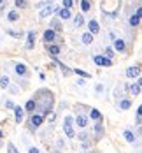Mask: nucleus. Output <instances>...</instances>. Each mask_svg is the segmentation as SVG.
Instances as JSON below:
<instances>
[{"label": "nucleus", "mask_w": 142, "mask_h": 153, "mask_svg": "<svg viewBox=\"0 0 142 153\" xmlns=\"http://www.w3.org/2000/svg\"><path fill=\"white\" fill-rule=\"evenodd\" d=\"M140 116H142V109L139 107V109H137V123H139V125H140Z\"/></svg>", "instance_id": "obj_34"}, {"label": "nucleus", "mask_w": 142, "mask_h": 153, "mask_svg": "<svg viewBox=\"0 0 142 153\" xmlns=\"http://www.w3.org/2000/svg\"><path fill=\"white\" fill-rule=\"evenodd\" d=\"M139 74H140V69L139 67H128L126 69V76L128 77H139Z\"/></svg>", "instance_id": "obj_9"}, {"label": "nucleus", "mask_w": 142, "mask_h": 153, "mask_svg": "<svg viewBox=\"0 0 142 153\" xmlns=\"http://www.w3.org/2000/svg\"><path fill=\"white\" fill-rule=\"evenodd\" d=\"M114 48H116L118 51H125V48H126V46H125V40H123V39H119V37L114 39Z\"/></svg>", "instance_id": "obj_13"}, {"label": "nucleus", "mask_w": 142, "mask_h": 153, "mask_svg": "<svg viewBox=\"0 0 142 153\" xmlns=\"http://www.w3.org/2000/svg\"><path fill=\"white\" fill-rule=\"evenodd\" d=\"M47 51H49V53H51L53 56H56V55L60 53V48L55 46V44H47Z\"/></svg>", "instance_id": "obj_21"}, {"label": "nucleus", "mask_w": 142, "mask_h": 153, "mask_svg": "<svg viewBox=\"0 0 142 153\" xmlns=\"http://www.w3.org/2000/svg\"><path fill=\"white\" fill-rule=\"evenodd\" d=\"M9 85H11V79H9L7 76H4L2 79H0V88H7Z\"/></svg>", "instance_id": "obj_23"}, {"label": "nucleus", "mask_w": 142, "mask_h": 153, "mask_svg": "<svg viewBox=\"0 0 142 153\" xmlns=\"http://www.w3.org/2000/svg\"><path fill=\"white\" fill-rule=\"evenodd\" d=\"M105 56H107V58H112V56H114L112 48H105Z\"/></svg>", "instance_id": "obj_32"}, {"label": "nucleus", "mask_w": 142, "mask_h": 153, "mask_svg": "<svg viewBox=\"0 0 142 153\" xmlns=\"http://www.w3.org/2000/svg\"><path fill=\"white\" fill-rule=\"evenodd\" d=\"M30 153H39V150L37 148H30Z\"/></svg>", "instance_id": "obj_38"}, {"label": "nucleus", "mask_w": 142, "mask_h": 153, "mask_svg": "<svg viewBox=\"0 0 142 153\" xmlns=\"http://www.w3.org/2000/svg\"><path fill=\"white\" fill-rule=\"evenodd\" d=\"M140 16H142V9L137 7L135 14L130 16V25H131V26H139V25H140Z\"/></svg>", "instance_id": "obj_3"}, {"label": "nucleus", "mask_w": 142, "mask_h": 153, "mask_svg": "<svg viewBox=\"0 0 142 153\" xmlns=\"http://www.w3.org/2000/svg\"><path fill=\"white\" fill-rule=\"evenodd\" d=\"M51 30H55V32H60V30H63V26H62V23H60V19H53L51 21Z\"/></svg>", "instance_id": "obj_19"}, {"label": "nucleus", "mask_w": 142, "mask_h": 153, "mask_svg": "<svg viewBox=\"0 0 142 153\" xmlns=\"http://www.w3.org/2000/svg\"><path fill=\"white\" fill-rule=\"evenodd\" d=\"M86 137H88V134H86V132H83V134H79V136H77V139H81V141H84Z\"/></svg>", "instance_id": "obj_36"}, {"label": "nucleus", "mask_w": 142, "mask_h": 153, "mask_svg": "<svg viewBox=\"0 0 142 153\" xmlns=\"http://www.w3.org/2000/svg\"><path fill=\"white\" fill-rule=\"evenodd\" d=\"M35 44V32H28V42H26V48L32 49Z\"/></svg>", "instance_id": "obj_15"}, {"label": "nucleus", "mask_w": 142, "mask_h": 153, "mask_svg": "<svg viewBox=\"0 0 142 153\" xmlns=\"http://www.w3.org/2000/svg\"><path fill=\"white\" fill-rule=\"evenodd\" d=\"M83 42H84V44H91V42H93V35H91L89 32L84 34V35H83Z\"/></svg>", "instance_id": "obj_25"}, {"label": "nucleus", "mask_w": 142, "mask_h": 153, "mask_svg": "<svg viewBox=\"0 0 142 153\" xmlns=\"http://www.w3.org/2000/svg\"><path fill=\"white\" fill-rule=\"evenodd\" d=\"M2 137H4V132H2V130H0V139H2Z\"/></svg>", "instance_id": "obj_39"}, {"label": "nucleus", "mask_w": 142, "mask_h": 153, "mask_svg": "<svg viewBox=\"0 0 142 153\" xmlns=\"http://www.w3.org/2000/svg\"><path fill=\"white\" fill-rule=\"evenodd\" d=\"M7 34H11V35H14V37H21V34H19V32H12V30H9Z\"/></svg>", "instance_id": "obj_37"}, {"label": "nucleus", "mask_w": 142, "mask_h": 153, "mask_svg": "<svg viewBox=\"0 0 142 153\" xmlns=\"http://www.w3.org/2000/svg\"><path fill=\"white\" fill-rule=\"evenodd\" d=\"M89 116L91 120H97V121H102V113H100L98 109H91L89 111Z\"/></svg>", "instance_id": "obj_14"}, {"label": "nucleus", "mask_w": 142, "mask_h": 153, "mask_svg": "<svg viewBox=\"0 0 142 153\" xmlns=\"http://www.w3.org/2000/svg\"><path fill=\"white\" fill-rule=\"evenodd\" d=\"M55 37H56V32H55V30H51V28L44 32V40H46L47 44L51 42V40H55Z\"/></svg>", "instance_id": "obj_7"}, {"label": "nucleus", "mask_w": 142, "mask_h": 153, "mask_svg": "<svg viewBox=\"0 0 142 153\" xmlns=\"http://www.w3.org/2000/svg\"><path fill=\"white\" fill-rule=\"evenodd\" d=\"M58 65H60V69H62V72H63L65 76H68V74H70V70H68V67H67V65H63L62 62H58Z\"/></svg>", "instance_id": "obj_29"}, {"label": "nucleus", "mask_w": 142, "mask_h": 153, "mask_svg": "<svg viewBox=\"0 0 142 153\" xmlns=\"http://www.w3.org/2000/svg\"><path fill=\"white\" fill-rule=\"evenodd\" d=\"M74 72H76V74H79L81 77H89V74H88V72H84V70H81V69H74Z\"/></svg>", "instance_id": "obj_30"}, {"label": "nucleus", "mask_w": 142, "mask_h": 153, "mask_svg": "<svg viewBox=\"0 0 142 153\" xmlns=\"http://www.w3.org/2000/svg\"><path fill=\"white\" fill-rule=\"evenodd\" d=\"M0 2H4V0H0Z\"/></svg>", "instance_id": "obj_40"}, {"label": "nucleus", "mask_w": 142, "mask_h": 153, "mask_svg": "<svg viewBox=\"0 0 142 153\" xmlns=\"http://www.w3.org/2000/svg\"><path fill=\"white\" fill-rule=\"evenodd\" d=\"M72 121H74V118H72V116H67V118H65L63 130H65V134H67L68 137H76V134H74V128H72Z\"/></svg>", "instance_id": "obj_2"}, {"label": "nucleus", "mask_w": 142, "mask_h": 153, "mask_svg": "<svg viewBox=\"0 0 142 153\" xmlns=\"http://www.w3.org/2000/svg\"><path fill=\"white\" fill-rule=\"evenodd\" d=\"M93 60H95V64L100 65V67H110L112 65V60L107 58V56H102V55H95Z\"/></svg>", "instance_id": "obj_1"}, {"label": "nucleus", "mask_w": 142, "mask_h": 153, "mask_svg": "<svg viewBox=\"0 0 142 153\" xmlns=\"http://www.w3.org/2000/svg\"><path fill=\"white\" fill-rule=\"evenodd\" d=\"M14 70H16V74H18V76H25V74L28 72V70H26V65H23V64H18Z\"/></svg>", "instance_id": "obj_16"}, {"label": "nucleus", "mask_w": 142, "mask_h": 153, "mask_svg": "<svg viewBox=\"0 0 142 153\" xmlns=\"http://www.w3.org/2000/svg\"><path fill=\"white\" fill-rule=\"evenodd\" d=\"M14 116H16V123H21L25 116V109L21 106H14Z\"/></svg>", "instance_id": "obj_6"}, {"label": "nucleus", "mask_w": 142, "mask_h": 153, "mask_svg": "<svg viewBox=\"0 0 142 153\" xmlns=\"http://www.w3.org/2000/svg\"><path fill=\"white\" fill-rule=\"evenodd\" d=\"M42 121H44V116H42V115H40V113H37V115H35V113H34V115H32V118H30V125L37 128L39 125H42Z\"/></svg>", "instance_id": "obj_4"}, {"label": "nucleus", "mask_w": 142, "mask_h": 153, "mask_svg": "<svg viewBox=\"0 0 142 153\" xmlns=\"http://www.w3.org/2000/svg\"><path fill=\"white\" fill-rule=\"evenodd\" d=\"M35 107H37V102L34 99H30L26 102V106H25V111H28V113H35Z\"/></svg>", "instance_id": "obj_12"}, {"label": "nucleus", "mask_w": 142, "mask_h": 153, "mask_svg": "<svg viewBox=\"0 0 142 153\" xmlns=\"http://www.w3.org/2000/svg\"><path fill=\"white\" fill-rule=\"evenodd\" d=\"M72 4H74V0H63V7L65 9H70V7H72Z\"/></svg>", "instance_id": "obj_33"}, {"label": "nucleus", "mask_w": 142, "mask_h": 153, "mask_svg": "<svg viewBox=\"0 0 142 153\" xmlns=\"http://www.w3.org/2000/svg\"><path fill=\"white\" fill-rule=\"evenodd\" d=\"M76 123H77V127L84 128V127L88 125V118H86L84 115H77V118H76Z\"/></svg>", "instance_id": "obj_8"}, {"label": "nucleus", "mask_w": 142, "mask_h": 153, "mask_svg": "<svg viewBox=\"0 0 142 153\" xmlns=\"http://www.w3.org/2000/svg\"><path fill=\"white\" fill-rule=\"evenodd\" d=\"M125 139H126L128 142H133V141H135V136L131 134L130 130H125Z\"/></svg>", "instance_id": "obj_26"}, {"label": "nucleus", "mask_w": 142, "mask_h": 153, "mask_svg": "<svg viewBox=\"0 0 142 153\" xmlns=\"http://www.w3.org/2000/svg\"><path fill=\"white\" fill-rule=\"evenodd\" d=\"M81 9H83L84 13H88L91 9V2H89V0H83V2H81Z\"/></svg>", "instance_id": "obj_22"}, {"label": "nucleus", "mask_w": 142, "mask_h": 153, "mask_svg": "<svg viewBox=\"0 0 142 153\" xmlns=\"http://www.w3.org/2000/svg\"><path fill=\"white\" fill-rule=\"evenodd\" d=\"M55 11H58V7H55L53 2H51V4H47V5L42 9V13H40V18H47L49 14H53Z\"/></svg>", "instance_id": "obj_5"}, {"label": "nucleus", "mask_w": 142, "mask_h": 153, "mask_svg": "<svg viewBox=\"0 0 142 153\" xmlns=\"http://www.w3.org/2000/svg\"><path fill=\"white\" fill-rule=\"evenodd\" d=\"M5 107H7V109H14V104H12L11 100H7V102H5Z\"/></svg>", "instance_id": "obj_35"}, {"label": "nucleus", "mask_w": 142, "mask_h": 153, "mask_svg": "<svg viewBox=\"0 0 142 153\" xmlns=\"http://www.w3.org/2000/svg\"><path fill=\"white\" fill-rule=\"evenodd\" d=\"M140 85H142V81L139 79L135 85H131V86H130V91H131L133 95H139V93H140Z\"/></svg>", "instance_id": "obj_17"}, {"label": "nucleus", "mask_w": 142, "mask_h": 153, "mask_svg": "<svg viewBox=\"0 0 142 153\" xmlns=\"http://www.w3.org/2000/svg\"><path fill=\"white\" fill-rule=\"evenodd\" d=\"M95 134H97V139H102V136H104V125L102 123L95 125Z\"/></svg>", "instance_id": "obj_18"}, {"label": "nucleus", "mask_w": 142, "mask_h": 153, "mask_svg": "<svg viewBox=\"0 0 142 153\" xmlns=\"http://www.w3.org/2000/svg\"><path fill=\"white\" fill-rule=\"evenodd\" d=\"M130 106H131V102H130L128 99H125V100H121V102H119V107H121V109H128Z\"/></svg>", "instance_id": "obj_27"}, {"label": "nucleus", "mask_w": 142, "mask_h": 153, "mask_svg": "<svg viewBox=\"0 0 142 153\" xmlns=\"http://www.w3.org/2000/svg\"><path fill=\"white\" fill-rule=\"evenodd\" d=\"M88 28H89V34L93 35V34H98V30H100V26H98V23L95 21V19H91V21L88 23Z\"/></svg>", "instance_id": "obj_10"}, {"label": "nucleus", "mask_w": 142, "mask_h": 153, "mask_svg": "<svg viewBox=\"0 0 142 153\" xmlns=\"http://www.w3.org/2000/svg\"><path fill=\"white\" fill-rule=\"evenodd\" d=\"M18 7H28V2H26V0H16V2H14Z\"/></svg>", "instance_id": "obj_31"}, {"label": "nucleus", "mask_w": 142, "mask_h": 153, "mask_svg": "<svg viewBox=\"0 0 142 153\" xmlns=\"http://www.w3.org/2000/svg\"><path fill=\"white\" fill-rule=\"evenodd\" d=\"M83 23H84V18H83V16H81V14H77V16L74 18V25H76V26L79 28V26H81V25H83Z\"/></svg>", "instance_id": "obj_24"}, {"label": "nucleus", "mask_w": 142, "mask_h": 153, "mask_svg": "<svg viewBox=\"0 0 142 153\" xmlns=\"http://www.w3.org/2000/svg\"><path fill=\"white\" fill-rule=\"evenodd\" d=\"M7 153H18V148L12 144V142H7Z\"/></svg>", "instance_id": "obj_28"}, {"label": "nucleus", "mask_w": 142, "mask_h": 153, "mask_svg": "<svg viewBox=\"0 0 142 153\" xmlns=\"http://www.w3.org/2000/svg\"><path fill=\"white\" fill-rule=\"evenodd\" d=\"M56 13H58V16L62 18V19H68L70 16H72V13H70V9H65V7H63V9H58Z\"/></svg>", "instance_id": "obj_11"}, {"label": "nucleus", "mask_w": 142, "mask_h": 153, "mask_svg": "<svg viewBox=\"0 0 142 153\" xmlns=\"http://www.w3.org/2000/svg\"><path fill=\"white\" fill-rule=\"evenodd\" d=\"M7 19H9V21H18V19H19V13H16V11H9Z\"/></svg>", "instance_id": "obj_20"}]
</instances>
